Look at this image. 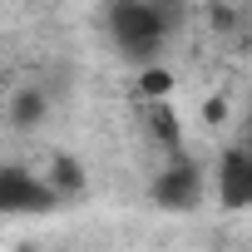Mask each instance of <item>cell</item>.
<instances>
[{
    "instance_id": "52a82bcc",
    "label": "cell",
    "mask_w": 252,
    "mask_h": 252,
    "mask_svg": "<svg viewBox=\"0 0 252 252\" xmlns=\"http://www.w3.org/2000/svg\"><path fill=\"white\" fill-rule=\"evenodd\" d=\"M134 89H139V99H144V104H154V99H173V69L149 64V69H139Z\"/></svg>"
},
{
    "instance_id": "5b68a950",
    "label": "cell",
    "mask_w": 252,
    "mask_h": 252,
    "mask_svg": "<svg viewBox=\"0 0 252 252\" xmlns=\"http://www.w3.org/2000/svg\"><path fill=\"white\" fill-rule=\"evenodd\" d=\"M144 119H149V134H154L168 154H178V149H183V124H178V109H173L168 99L144 104Z\"/></svg>"
},
{
    "instance_id": "277c9868",
    "label": "cell",
    "mask_w": 252,
    "mask_h": 252,
    "mask_svg": "<svg viewBox=\"0 0 252 252\" xmlns=\"http://www.w3.org/2000/svg\"><path fill=\"white\" fill-rule=\"evenodd\" d=\"M218 203L227 213L252 208V154L242 144H227L218 158Z\"/></svg>"
},
{
    "instance_id": "3957f363",
    "label": "cell",
    "mask_w": 252,
    "mask_h": 252,
    "mask_svg": "<svg viewBox=\"0 0 252 252\" xmlns=\"http://www.w3.org/2000/svg\"><path fill=\"white\" fill-rule=\"evenodd\" d=\"M55 208L60 198L50 193L45 178H35L30 168H0V218H40Z\"/></svg>"
},
{
    "instance_id": "9c48e42d",
    "label": "cell",
    "mask_w": 252,
    "mask_h": 252,
    "mask_svg": "<svg viewBox=\"0 0 252 252\" xmlns=\"http://www.w3.org/2000/svg\"><path fill=\"white\" fill-rule=\"evenodd\" d=\"M222 114H227V109H222V99H208V109H203V119H208V124H222Z\"/></svg>"
},
{
    "instance_id": "8992f818",
    "label": "cell",
    "mask_w": 252,
    "mask_h": 252,
    "mask_svg": "<svg viewBox=\"0 0 252 252\" xmlns=\"http://www.w3.org/2000/svg\"><path fill=\"white\" fill-rule=\"evenodd\" d=\"M45 183H50V193H55V198H79L89 178H84L79 158H69V154H55V158H50V173H45Z\"/></svg>"
},
{
    "instance_id": "6da1fadb",
    "label": "cell",
    "mask_w": 252,
    "mask_h": 252,
    "mask_svg": "<svg viewBox=\"0 0 252 252\" xmlns=\"http://www.w3.org/2000/svg\"><path fill=\"white\" fill-rule=\"evenodd\" d=\"M183 25V0H109V35L124 60L158 64L168 35Z\"/></svg>"
},
{
    "instance_id": "7a4b0ae2",
    "label": "cell",
    "mask_w": 252,
    "mask_h": 252,
    "mask_svg": "<svg viewBox=\"0 0 252 252\" xmlns=\"http://www.w3.org/2000/svg\"><path fill=\"white\" fill-rule=\"evenodd\" d=\"M203 168L178 149V154H168V168L154 178V203L163 208V213H193L198 203H203Z\"/></svg>"
},
{
    "instance_id": "ba28073f",
    "label": "cell",
    "mask_w": 252,
    "mask_h": 252,
    "mask_svg": "<svg viewBox=\"0 0 252 252\" xmlns=\"http://www.w3.org/2000/svg\"><path fill=\"white\" fill-rule=\"evenodd\" d=\"M45 114H50V104H45L40 89H25V94H15V104H10V124H15V129H35Z\"/></svg>"
}]
</instances>
